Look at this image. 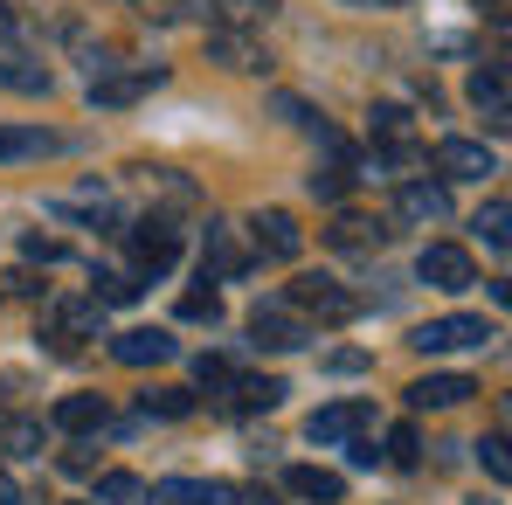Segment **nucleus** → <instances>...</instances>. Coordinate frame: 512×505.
<instances>
[{"label":"nucleus","instance_id":"obj_1","mask_svg":"<svg viewBox=\"0 0 512 505\" xmlns=\"http://www.w3.org/2000/svg\"><path fill=\"white\" fill-rule=\"evenodd\" d=\"M250 339H256V346H270V353H298V346L312 339V326H305V312H298V305L263 298V305L250 312Z\"/></svg>","mask_w":512,"mask_h":505},{"label":"nucleus","instance_id":"obj_2","mask_svg":"<svg viewBox=\"0 0 512 505\" xmlns=\"http://www.w3.org/2000/svg\"><path fill=\"white\" fill-rule=\"evenodd\" d=\"M416 277H423L429 291H471L478 284V263H471V250H457V243H429L416 256Z\"/></svg>","mask_w":512,"mask_h":505},{"label":"nucleus","instance_id":"obj_3","mask_svg":"<svg viewBox=\"0 0 512 505\" xmlns=\"http://www.w3.org/2000/svg\"><path fill=\"white\" fill-rule=\"evenodd\" d=\"M284 305H298V312H319V319H333V326L360 312V298H353V291H340L333 277H298V284L284 291Z\"/></svg>","mask_w":512,"mask_h":505},{"label":"nucleus","instance_id":"obj_4","mask_svg":"<svg viewBox=\"0 0 512 505\" xmlns=\"http://www.w3.org/2000/svg\"><path fill=\"white\" fill-rule=\"evenodd\" d=\"M485 339H492V326L471 319V312H450V319L416 326V346H423V353H464V346H485Z\"/></svg>","mask_w":512,"mask_h":505},{"label":"nucleus","instance_id":"obj_5","mask_svg":"<svg viewBox=\"0 0 512 505\" xmlns=\"http://www.w3.org/2000/svg\"><path fill=\"white\" fill-rule=\"evenodd\" d=\"M132 256H139V270H146V277H167L173 263H180V229L160 222V215H153V222H139V229H132Z\"/></svg>","mask_w":512,"mask_h":505},{"label":"nucleus","instance_id":"obj_6","mask_svg":"<svg viewBox=\"0 0 512 505\" xmlns=\"http://www.w3.org/2000/svg\"><path fill=\"white\" fill-rule=\"evenodd\" d=\"M360 429H374V409L367 402H326V409H312V422H305L312 443H353Z\"/></svg>","mask_w":512,"mask_h":505},{"label":"nucleus","instance_id":"obj_7","mask_svg":"<svg viewBox=\"0 0 512 505\" xmlns=\"http://www.w3.org/2000/svg\"><path fill=\"white\" fill-rule=\"evenodd\" d=\"M250 243L263 256H277V263H291V256L305 250V229H298V215H291V208H263V215L250 222Z\"/></svg>","mask_w":512,"mask_h":505},{"label":"nucleus","instance_id":"obj_8","mask_svg":"<svg viewBox=\"0 0 512 505\" xmlns=\"http://www.w3.org/2000/svg\"><path fill=\"white\" fill-rule=\"evenodd\" d=\"M436 173L443 180H485V173H499V153L485 139H443L436 146Z\"/></svg>","mask_w":512,"mask_h":505},{"label":"nucleus","instance_id":"obj_9","mask_svg":"<svg viewBox=\"0 0 512 505\" xmlns=\"http://www.w3.org/2000/svg\"><path fill=\"white\" fill-rule=\"evenodd\" d=\"M111 360H118V367H160V360H173V333H160V326L118 333L111 339Z\"/></svg>","mask_w":512,"mask_h":505},{"label":"nucleus","instance_id":"obj_10","mask_svg":"<svg viewBox=\"0 0 512 505\" xmlns=\"http://www.w3.org/2000/svg\"><path fill=\"white\" fill-rule=\"evenodd\" d=\"M471 395H478L471 374H423V381L409 388V409H457V402H471Z\"/></svg>","mask_w":512,"mask_h":505},{"label":"nucleus","instance_id":"obj_11","mask_svg":"<svg viewBox=\"0 0 512 505\" xmlns=\"http://www.w3.org/2000/svg\"><path fill=\"white\" fill-rule=\"evenodd\" d=\"M395 208H402V222H443L450 215V187L443 180H402Z\"/></svg>","mask_w":512,"mask_h":505},{"label":"nucleus","instance_id":"obj_12","mask_svg":"<svg viewBox=\"0 0 512 505\" xmlns=\"http://www.w3.org/2000/svg\"><path fill=\"white\" fill-rule=\"evenodd\" d=\"M243 270H250V256H243V243H236V229L215 222L208 243H201V277H243Z\"/></svg>","mask_w":512,"mask_h":505},{"label":"nucleus","instance_id":"obj_13","mask_svg":"<svg viewBox=\"0 0 512 505\" xmlns=\"http://www.w3.org/2000/svg\"><path fill=\"white\" fill-rule=\"evenodd\" d=\"M374 139L388 146V160H395V167H409V160H416V125H409V111H402V104H374Z\"/></svg>","mask_w":512,"mask_h":505},{"label":"nucleus","instance_id":"obj_14","mask_svg":"<svg viewBox=\"0 0 512 505\" xmlns=\"http://www.w3.org/2000/svg\"><path fill=\"white\" fill-rule=\"evenodd\" d=\"M284 485H291L298 499H312V505H340V499H346V478H340V471H319V464L284 471Z\"/></svg>","mask_w":512,"mask_h":505},{"label":"nucleus","instance_id":"obj_15","mask_svg":"<svg viewBox=\"0 0 512 505\" xmlns=\"http://www.w3.org/2000/svg\"><path fill=\"white\" fill-rule=\"evenodd\" d=\"M471 104L492 118V132H506V63H485V70L471 77Z\"/></svg>","mask_w":512,"mask_h":505},{"label":"nucleus","instance_id":"obj_16","mask_svg":"<svg viewBox=\"0 0 512 505\" xmlns=\"http://www.w3.org/2000/svg\"><path fill=\"white\" fill-rule=\"evenodd\" d=\"M104 416H111V409H104V395H63V402H56V429H70V436H90V429H104Z\"/></svg>","mask_w":512,"mask_h":505},{"label":"nucleus","instance_id":"obj_17","mask_svg":"<svg viewBox=\"0 0 512 505\" xmlns=\"http://www.w3.org/2000/svg\"><path fill=\"white\" fill-rule=\"evenodd\" d=\"M63 139L56 132H42V125H0V160H42V153H56Z\"/></svg>","mask_w":512,"mask_h":505},{"label":"nucleus","instance_id":"obj_18","mask_svg":"<svg viewBox=\"0 0 512 505\" xmlns=\"http://www.w3.org/2000/svg\"><path fill=\"white\" fill-rule=\"evenodd\" d=\"M97 312H104V305H56V312H49V339H56V346L97 339Z\"/></svg>","mask_w":512,"mask_h":505},{"label":"nucleus","instance_id":"obj_19","mask_svg":"<svg viewBox=\"0 0 512 505\" xmlns=\"http://www.w3.org/2000/svg\"><path fill=\"white\" fill-rule=\"evenodd\" d=\"M160 84V70H132V77H90V104H132Z\"/></svg>","mask_w":512,"mask_h":505},{"label":"nucleus","instance_id":"obj_20","mask_svg":"<svg viewBox=\"0 0 512 505\" xmlns=\"http://www.w3.org/2000/svg\"><path fill=\"white\" fill-rule=\"evenodd\" d=\"M56 208H63V215H90V222H118V208H111V187H97V180H90V187H77V194H63Z\"/></svg>","mask_w":512,"mask_h":505},{"label":"nucleus","instance_id":"obj_21","mask_svg":"<svg viewBox=\"0 0 512 505\" xmlns=\"http://www.w3.org/2000/svg\"><path fill=\"white\" fill-rule=\"evenodd\" d=\"M277 402H284V381H277V374H250V381H243V374H236V409H277Z\"/></svg>","mask_w":512,"mask_h":505},{"label":"nucleus","instance_id":"obj_22","mask_svg":"<svg viewBox=\"0 0 512 505\" xmlns=\"http://www.w3.org/2000/svg\"><path fill=\"white\" fill-rule=\"evenodd\" d=\"M0 84L21 90V97H42V90H49V70L28 63V56H7V63H0Z\"/></svg>","mask_w":512,"mask_h":505},{"label":"nucleus","instance_id":"obj_23","mask_svg":"<svg viewBox=\"0 0 512 505\" xmlns=\"http://www.w3.org/2000/svg\"><path fill=\"white\" fill-rule=\"evenodd\" d=\"M132 298H139V277H132V270H97L90 305H132Z\"/></svg>","mask_w":512,"mask_h":505},{"label":"nucleus","instance_id":"obj_24","mask_svg":"<svg viewBox=\"0 0 512 505\" xmlns=\"http://www.w3.org/2000/svg\"><path fill=\"white\" fill-rule=\"evenodd\" d=\"M208 49H215L229 70H263V49H256L250 35H208Z\"/></svg>","mask_w":512,"mask_h":505},{"label":"nucleus","instance_id":"obj_25","mask_svg":"<svg viewBox=\"0 0 512 505\" xmlns=\"http://www.w3.org/2000/svg\"><path fill=\"white\" fill-rule=\"evenodd\" d=\"M139 409H146V416L180 422V416H194V395H187V388H146V395H139Z\"/></svg>","mask_w":512,"mask_h":505},{"label":"nucleus","instance_id":"obj_26","mask_svg":"<svg viewBox=\"0 0 512 505\" xmlns=\"http://www.w3.org/2000/svg\"><path fill=\"white\" fill-rule=\"evenodd\" d=\"M97 505H146V485L132 471H104L97 478Z\"/></svg>","mask_w":512,"mask_h":505},{"label":"nucleus","instance_id":"obj_27","mask_svg":"<svg viewBox=\"0 0 512 505\" xmlns=\"http://www.w3.org/2000/svg\"><path fill=\"white\" fill-rule=\"evenodd\" d=\"M0 443H7V457H42V422H28V416L0 422Z\"/></svg>","mask_w":512,"mask_h":505},{"label":"nucleus","instance_id":"obj_28","mask_svg":"<svg viewBox=\"0 0 512 505\" xmlns=\"http://www.w3.org/2000/svg\"><path fill=\"white\" fill-rule=\"evenodd\" d=\"M333 243H340V250H381V229H367V222L340 215V222H333Z\"/></svg>","mask_w":512,"mask_h":505},{"label":"nucleus","instance_id":"obj_29","mask_svg":"<svg viewBox=\"0 0 512 505\" xmlns=\"http://www.w3.org/2000/svg\"><path fill=\"white\" fill-rule=\"evenodd\" d=\"M506 222H512V208H506V201H485V215H478V236H485L492 250H506V236H512Z\"/></svg>","mask_w":512,"mask_h":505},{"label":"nucleus","instance_id":"obj_30","mask_svg":"<svg viewBox=\"0 0 512 505\" xmlns=\"http://www.w3.org/2000/svg\"><path fill=\"white\" fill-rule=\"evenodd\" d=\"M194 374H201V388H236V367H229L222 353H201V360H194Z\"/></svg>","mask_w":512,"mask_h":505},{"label":"nucleus","instance_id":"obj_31","mask_svg":"<svg viewBox=\"0 0 512 505\" xmlns=\"http://www.w3.org/2000/svg\"><path fill=\"white\" fill-rule=\"evenodd\" d=\"M180 319H208V326H215V319H222V298H215V291H187V298H180Z\"/></svg>","mask_w":512,"mask_h":505},{"label":"nucleus","instance_id":"obj_32","mask_svg":"<svg viewBox=\"0 0 512 505\" xmlns=\"http://www.w3.org/2000/svg\"><path fill=\"white\" fill-rule=\"evenodd\" d=\"M416 450H423V443H416V429H409V422H402V429H388V464H402V471H409V464H416Z\"/></svg>","mask_w":512,"mask_h":505},{"label":"nucleus","instance_id":"obj_33","mask_svg":"<svg viewBox=\"0 0 512 505\" xmlns=\"http://www.w3.org/2000/svg\"><path fill=\"white\" fill-rule=\"evenodd\" d=\"M478 457H485V471H492V478H499V485H506V478H512V457H506V436H485V443H478Z\"/></svg>","mask_w":512,"mask_h":505},{"label":"nucleus","instance_id":"obj_34","mask_svg":"<svg viewBox=\"0 0 512 505\" xmlns=\"http://www.w3.org/2000/svg\"><path fill=\"white\" fill-rule=\"evenodd\" d=\"M305 187H312V201H340V194H346V173L340 167H319Z\"/></svg>","mask_w":512,"mask_h":505},{"label":"nucleus","instance_id":"obj_35","mask_svg":"<svg viewBox=\"0 0 512 505\" xmlns=\"http://www.w3.org/2000/svg\"><path fill=\"white\" fill-rule=\"evenodd\" d=\"M326 367H333V374H360V367H367V353H353V346H346V353H333Z\"/></svg>","mask_w":512,"mask_h":505},{"label":"nucleus","instance_id":"obj_36","mask_svg":"<svg viewBox=\"0 0 512 505\" xmlns=\"http://www.w3.org/2000/svg\"><path fill=\"white\" fill-rule=\"evenodd\" d=\"M0 505H21V485H14L7 471H0Z\"/></svg>","mask_w":512,"mask_h":505},{"label":"nucleus","instance_id":"obj_37","mask_svg":"<svg viewBox=\"0 0 512 505\" xmlns=\"http://www.w3.org/2000/svg\"><path fill=\"white\" fill-rule=\"evenodd\" d=\"M7 35H14V14H7V0H0V42H7Z\"/></svg>","mask_w":512,"mask_h":505},{"label":"nucleus","instance_id":"obj_38","mask_svg":"<svg viewBox=\"0 0 512 505\" xmlns=\"http://www.w3.org/2000/svg\"><path fill=\"white\" fill-rule=\"evenodd\" d=\"M346 7H402V0H346Z\"/></svg>","mask_w":512,"mask_h":505}]
</instances>
